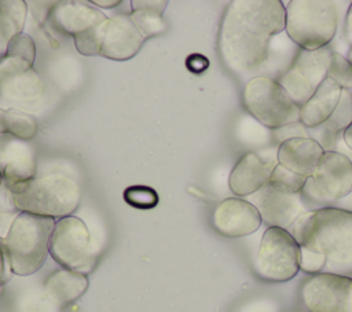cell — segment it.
Returning <instances> with one entry per match:
<instances>
[{"label": "cell", "instance_id": "obj_1", "mask_svg": "<svg viewBox=\"0 0 352 312\" xmlns=\"http://www.w3.org/2000/svg\"><path fill=\"white\" fill-rule=\"evenodd\" d=\"M286 11L279 0H234L219 32V52L235 73L248 74L268 58L271 38L285 30Z\"/></svg>", "mask_w": 352, "mask_h": 312}, {"label": "cell", "instance_id": "obj_2", "mask_svg": "<svg viewBox=\"0 0 352 312\" xmlns=\"http://www.w3.org/2000/svg\"><path fill=\"white\" fill-rule=\"evenodd\" d=\"M289 231L301 249L324 260V272L344 275L352 271L351 210L319 208L304 213Z\"/></svg>", "mask_w": 352, "mask_h": 312}, {"label": "cell", "instance_id": "obj_3", "mask_svg": "<svg viewBox=\"0 0 352 312\" xmlns=\"http://www.w3.org/2000/svg\"><path fill=\"white\" fill-rule=\"evenodd\" d=\"M8 191L16 210L54 220L72 216L81 202L78 183L60 173L34 176L8 187Z\"/></svg>", "mask_w": 352, "mask_h": 312}, {"label": "cell", "instance_id": "obj_4", "mask_svg": "<svg viewBox=\"0 0 352 312\" xmlns=\"http://www.w3.org/2000/svg\"><path fill=\"white\" fill-rule=\"evenodd\" d=\"M55 221L50 217L19 212L4 239L6 254L12 274L28 276L43 267L50 253Z\"/></svg>", "mask_w": 352, "mask_h": 312}, {"label": "cell", "instance_id": "obj_5", "mask_svg": "<svg viewBox=\"0 0 352 312\" xmlns=\"http://www.w3.org/2000/svg\"><path fill=\"white\" fill-rule=\"evenodd\" d=\"M285 11V30L301 49L315 51L324 48L337 32L338 14L333 1L290 0Z\"/></svg>", "mask_w": 352, "mask_h": 312}, {"label": "cell", "instance_id": "obj_6", "mask_svg": "<svg viewBox=\"0 0 352 312\" xmlns=\"http://www.w3.org/2000/svg\"><path fill=\"white\" fill-rule=\"evenodd\" d=\"M242 98L246 110L267 128H285L300 121V106L278 80L268 76L250 78Z\"/></svg>", "mask_w": 352, "mask_h": 312}, {"label": "cell", "instance_id": "obj_7", "mask_svg": "<svg viewBox=\"0 0 352 312\" xmlns=\"http://www.w3.org/2000/svg\"><path fill=\"white\" fill-rule=\"evenodd\" d=\"M51 257L63 268L88 275L96 265V253L87 224L67 216L55 221L50 241Z\"/></svg>", "mask_w": 352, "mask_h": 312}, {"label": "cell", "instance_id": "obj_8", "mask_svg": "<svg viewBox=\"0 0 352 312\" xmlns=\"http://www.w3.org/2000/svg\"><path fill=\"white\" fill-rule=\"evenodd\" d=\"M254 269L268 282H287L300 271V245L289 230L268 227L260 241Z\"/></svg>", "mask_w": 352, "mask_h": 312}, {"label": "cell", "instance_id": "obj_9", "mask_svg": "<svg viewBox=\"0 0 352 312\" xmlns=\"http://www.w3.org/2000/svg\"><path fill=\"white\" fill-rule=\"evenodd\" d=\"M352 192V161L342 153L324 151L301 190L305 205H327Z\"/></svg>", "mask_w": 352, "mask_h": 312}, {"label": "cell", "instance_id": "obj_10", "mask_svg": "<svg viewBox=\"0 0 352 312\" xmlns=\"http://www.w3.org/2000/svg\"><path fill=\"white\" fill-rule=\"evenodd\" d=\"M331 54L333 51L329 47L315 51L300 49L289 69L279 77L278 82L300 107L327 78Z\"/></svg>", "mask_w": 352, "mask_h": 312}, {"label": "cell", "instance_id": "obj_11", "mask_svg": "<svg viewBox=\"0 0 352 312\" xmlns=\"http://www.w3.org/2000/svg\"><path fill=\"white\" fill-rule=\"evenodd\" d=\"M301 298L309 312H352V278L315 274L304 282Z\"/></svg>", "mask_w": 352, "mask_h": 312}, {"label": "cell", "instance_id": "obj_12", "mask_svg": "<svg viewBox=\"0 0 352 312\" xmlns=\"http://www.w3.org/2000/svg\"><path fill=\"white\" fill-rule=\"evenodd\" d=\"M252 203L257 208L265 224L285 230L292 228L293 224L307 213L301 192H287L270 183L253 194Z\"/></svg>", "mask_w": 352, "mask_h": 312}, {"label": "cell", "instance_id": "obj_13", "mask_svg": "<svg viewBox=\"0 0 352 312\" xmlns=\"http://www.w3.org/2000/svg\"><path fill=\"white\" fill-rule=\"evenodd\" d=\"M263 220L257 208L241 198H227L213 210L212 224L217 232L228 238H241L256 232Z\"/></svg>", "mask_w": 352, "mask_h": 312}, {"label": "cell", "instance_id": "obj_14", "mask_svg": "<svg viewBox=\"0 0 352 312\" xmlns=\"http://www.w3.org/2000/svg\"><path fill=\"white\" fill-rule=\"evenodd\" d=\"M143 43L144 37L129 14H116L104 22L99 55L113 60H126L139 52Z\"/></svg>", "mask_w": 352, "mask_h": 312}, {"label": "cell", "instance_id": "obj_15", "mask_svg": "<svg viewBox=\"0 0 352 312\" xmlns=\"http://www.w3.org/2000/svg\"><path fill=\"white\" fill-rule=\"evenodd\" d=\"M37 164L33 146L11 135H0V175L3 186L11 187L14 184L30 180L36 176Z\"/></svg>", "mask_w": 352, "mask_h": 312}, {"label": "cell", "instance_id": "obj_16", "mask_svg": "<svg viewBox=\"0 0 352 312\" xmlns=\"http://www.w3.org/2000/svg\"><path fill=\"white\" fill-rule=\"evenodd\" d=\"M275 165L274 159H264L257 153L245 154L230 173L231 191L238 197L253 195L270 183Z\"/></svg>", "mask_w": 352, "mask_h": 312}, {"label": "cell", "instance_id": "obj_17", "mask_svg": "<svg viewBox=\"0 0 352 312\" xmlns=\"http://www.w3.org/2000/svg\"><path fill=\"white\" fill-rule=\"evenodd\" d=\"M323 154V147L311 136H292L279 144L276 161L287 170L309 177Z\"/></svg>", "mask_w": 352, "mask_h": 312}, {"label": "cell", "instance_id": "obj_18", "mask_svg": "<svg viewBox=\"0 0 352 312\" xmlns=\"http://www.w3.org/2000/svg\"><path fill=\"white\" fill-rule=\"evenodd\" d=\"M106 19L107 16L100 10L81 1H62L50 11L51 23L73 37L100 25Z\"/></svg>", "mask_w": 352, "mask_h": 312}, {"label": "cell", "instance_id": "obj_19", "mask_svg": "<svg viewBox=\"0 0 352 312\" xmlns=\"http://www.w3.org/2000/svg\"><path fill=\"white\" fill-rule=\"evenodd\" d=\"M87 275L66 268L52 272L44 282V296L55 308H65L73 304L87 291Z\"/></svg>", "mask_w": 352, "mask_h": 312}, {"label": "cell", "instance_id": "obj_20", "mask_svg": "<svg viewBox=\"0 0 352 312\" xmlns=\"http://www.w3.org/2000/svg\"><path fill=\"white\" fill-rule=\"evenodd\" d=\"M342 88L329 77L318 87L315 93L300 107V121L307 128L322 125L340 102Z\"/></svg>", "mask_w": 352, "mask_h": 312}, {"label": "cell", "instance_id": "obj_21", "mask_svg": "<svg viewBox=\"0 0 352 312\" xmlns=\"http://www.w3.org/2000/svg\"><path fill=\"white\" fill-rule=\"evenodd\" d=\"M352 124V93L348 89H342L338 104L336 106L331 115L319 126L312 128L315 139L324 151H334L333 147L345 132V129Z\"/></svg>", "mask_w": 352, "mask_h": 312}, {"label": "cell", "instance_id": "obj_22", "mask_svg": "<svg viewBox=\"0 0 352 312\" xmlns=\"http://www.w3.org/2000/svg\"><path fill=\"white\" fill-rule=\"evenodd\" d=\"M129 16L146 38L157 36L166 30L168 25L162 18V12L168 5V1H153V0H138L131 1Z\"/></svg>", "mask_w": 352, "mask_h": 312}, {"label": "cell", "instance_id": "obj_23", "mask_svg": "<svg viewBox=\"0 0 352 312\" xmlns=\"http://www.w3.org/2000/svg\"><path fill=\"white\" fill-rule=\"evenodd\" d=\"M44 82L34 69L10 76L0 81V95L11 100H34L43 95Z\"/></svg>", "mask_w": 352, "mask_h": 312}, {"label": "cell", "instance_id": "obj_24", "mask_svg": "<svg viewBox=\"0 0 352 312\" xmlns=\"http://www.w3.org/2000/svg\"><path fill=\"white\" fill-rule=\"evenodd\" d=\"M28 5L22 0H0V51H7L8 41L22 33Z\"/></svg>", "mask_w": 352, "mask_h": 312}, {"label": "cell", "instance_id": "obj_25", "mask_svg": "<svg viewBox=\"0 0 352 312\" xmlns=\"http://www.w3.org/2000/svg\"><path fill=\"white\" fill-rule=\"evenodd\" d=\"M7 113H8V132H7L8 135L26 142H29L36 136L38 126L36 120L30 114L16 109H10L7 110Z\"/></svg>", "mask_w": 352, "mask_h": 312}, {"label": "cell", "instance_id": "obj_26", "mask_svg": "<svg viewBox=\"0 0 352 312\" xmlns=\"http://www.w3.org/2000/svg\"><path fill=\"white\" fill-rule=\"evenodd\" d=\"M124 201L136 209H153L158 205V194L148 186L135 184L124 190Z\"/></svg>", "mask_w": 352, "mask_h": 312}, {"label": "cell", "instance_id": "obj_27", "mask_svg": "<svg viewBox=\"0 0 352 312\" xmlns=\"http://www.w3.org/2000/svg\"><path fill=\"white\" fill-rule=\"evenodd\" d=\"M327 77L342 89L352 88V62L338 52H333L329 63Z\"/></svg>", "mask_w": 352, "mask_h": 312}, {"label": "cell", "instance_id": "obj_28", "mask_svg": "<svg viewBox=\"0 0 352 312\" xmlns=\"http://www.w3.org/2000/svg\"><path fill=\"white\" fill-rule=\"evenodd\" d=\"M305 180H307V177L300 176L292 170H287L286 168L276 164L271 173L270 184H272L274 187H276L279 190L287 191V192L300 194L305 184Z\"/></svg>", "mask_w": 352, "mask_h": 312}, {"label": "cell", "instance_id": "obj_29", "mask_svg": "<svg viewBox=\"0 0 352 312\" xmlns=\"http://www.w3.org/2000/svg\"><path fill=\"white\" fill-rule=\"evenodd\" d=\"M107 21V19H106ZM104 21V22H106ZM104 22H102L100 25L85 30L80 34H76L73 37L74 40V45L77 48V51L81 55H87V56H94V55H99L100 52V44H102V36H103V27H104Z\"/></svg>", "mask_w": 352, "mask_h": 312}, {"label": "cell", "instance_id": "obj_30", "mask_svg": "<svg viewBox=\"0 0 352 312\" xmlns=\"http://www.w3.org/2000/svg\"><path fill=\"white\" fill-rule=\"evenodd\" d=\"M7 55H12L16 58H21L29 63L33 65L36 58V45L33 38L26 33H19L15 37H12L7 44Z\"/></svg>", "mask_w": 352, "mask_h": 312}, {"label": "cell", "instance_id": "obj_31", "mask_svg": "<svg viewBox=\"0 0 352 312\" xmlns=\"http://www.w3.org/2000/svg\"><path fill=\"white\" fill-rule=\"evenodd\" d=\"M238 312H279V309L274 301L267 298H260L243 305Z\"/></svg>", "mask_w": 352, "mask_h": 312}, {"label": "cell", "instance_id": "obj_32", "mask_svg": "<svg viewBox=\"0 0 352 312\" xmlns=\"http://www.w3.org/2000/svg\"><path fill=\"white\" fill-rule=\"evenodd\" d=\"M19 214V210L16 209H7V210H0V238L4 241L6 236L10 232V228L12 223L15 221L16 216Z\"/></svg>", "mask_w": 352, "mask_h": 312}, {"label": "cell", "instance_id": "obj_33", "mask_svg": "<svg viewBox=\"0 0 352 312\" xmlns=\"http://www.w3.org/2000/svg\"><path fill=\"white\" fill-rule=\"evenodd\" d=\"M10 274H11V268L6 254L4 241L0 238V287H3L7 283V280L10 279Z\"/></svg>", "mask_w": 352, "mask_h": 312}, {"label": "cell", "instance_id": "obj_34", "mask_svg": "<svg viewBox=\"0 0 352 312\" xmlns=\"http://www.w3.org/2000/svg\"><path fill=\"white\" fill-rule=\"evenodd\" d=\"M186 66L190 71L192 73H202L208 66H209V62L205 56L199 55V54H194V55H190L186 60Z\"/></svg>", "mask_w": 352, "mask_h": 312}, {"label": "cell", "instance_id": "obj_35", "mask_svg": "<svg viewBox=\"0 0 352 312\" xmlns=\"http://www.w3.org/2000/svg\"><path fill=\"white\" fill-rule=\"evenodd\" d=\"M7 209H15L11 192L8 191L7 187H0V210H7Z\"/></svg>", "mask_w": 352, "mask_h": 312}, {"label": "cell", "instance_id": "obj_36", "mask_svg": "<svg viewBox=\"0 0 352 312\" xmlns=\"http://www.w3.org/2000/svg\"><path fill=\"white\" fill-rule=\"evenodd\" d=\"M345 34H346V40L352 44V4H351V7L348 8V12H346Z\"/></svg>", "mask_w": 352, "mask_h": 312}, {"label": "cell", "instance_id": "obj_37", "mask_svg": "<svg viewBox=\"0 0 352 312\" xmlns=\"http://www.w3.org/2000/svg\"><path fill=\"white\" fill-rule=\"evenodd\" d=\"M8 132V113L0 109V135H7Z\"/></svg>", "mask_w": 352, "mask_h": 312}, {"label": "cell", "instance_id": "obj_38", "mask_svg": "<svg viewBox=\"0 0 352 312\" xmlns=\"http://www.w3.org/2000/svg\"><path fill=\"white\" fill-rule=\"evenodd\" d=\"M121 1H118V0H113V1H107V0H104V1H102V0H94L92 1V4H95V5H100V7H104V8H113V7H116V5H118Z\"/></svg>", "mask_w": 352, "mask_h": 312}, {"label": "cell", "instance_id": "obj_39", "mask_svg": "<svg viewBox=\"0 0 352 312\" xmlns=\"http://www.w3.org/2000/svg\"><path fill=\"white\" fill-rule=\"evenodd\" d=\"M342 139L345 142V144L352 150V124L345 129V132L342 133Z\"/></svg>", "mask_w": 352, "mask_h": 312}, {"label": "cell", "instance_id": "obj_40", "mask_svg": "<svg viewBox=\"0 0 352 312\" xmlns=\"http://www.w3.org/2000/svg\"><path fill=\"white\" fill-rule=\"evenodd\" d=\"M3 186V177H1V175H0V187Z\"/></svg>", "mask_w": 352, "mask_h": 312}, {"label": "cell", "instance_id": "obj_41", "mask_svg": "<svg viewBox=\"0 0 352 312\" xmlns=\"http://www.w3.org/2000/svg\"><path fill=\"white\" fill-rule=\"evenodd\" d=\"M1 293H3V287H0V294H1Z\"/></svg>", "mask_w": 352, "mask_h": 312}]
</instances>
